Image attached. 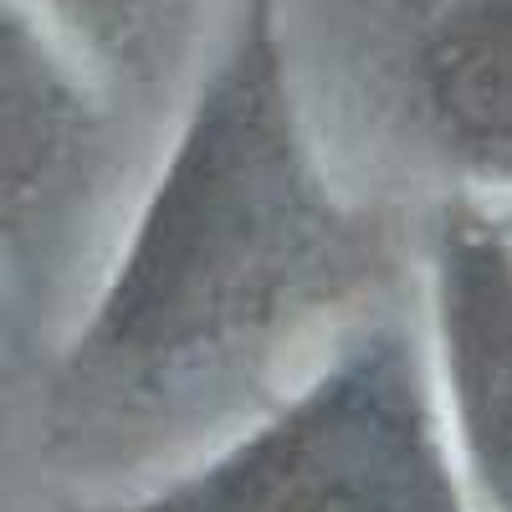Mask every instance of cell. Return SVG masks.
Segmentation results:
<instances>
[{
  "mask_svg": "<svg viewBox=\"0 0 512 512\" xmlns=\"http://www.w3.org/2000/svg\"><path fill=\"white\" fill-rule=\"evenodd\" d=\"M282 6L231 0L57 349L52 441L103 497L190 466L415 303V210L338 180Z\"/></svg>",
  "mask_w": 512,
  "mask_h": 512,
  "instance_id": "cell-1",
  "label": "cell"
},
{
  "mask_svg": "<svg viewBox=\"0 0 512 512\" xmlns=\"http://www.w3.org/2000/svg\"><path fill=\"white\" fill-rule=\"evenodd\" d=\"M415 303L461 487L512 512V226L492 200L415 205Z\"/></svg>",
  "mask_w": 512,
  "mask_h": 512,
  "instance_id": "cell-4",
  "label": "cell"
},
{
  "mask_svg": "<svg viewBox=\"0 0 512 512\" xmlns=\"http://www.w3.org/2000/svg\"><path fill=\"white\" fill-rule=\"evenodd\" d=\"M497 210H502V216H507V226H512V205H497Z\"/></svg>",
  "mask_w": 512,
  "mask_h": 512,
  "instance_id": "cell-6",
  "label": "cell"
},
{
  "mask_svg": "<svg viewBox=\"0 0 512 512\" xmlns=\"http://www.w3.org/2000/svg\"><path fill=\"white\" fill-rule=\"evenodd\" d=\"M77 512H477L451 461L415 303L338 344L221 446Z\"/></svg>",
  "mask_w": 512,
  "mask_h": 512,
  "instance_id": "cell-3",
  "label": "cell"
},
{
  "mask_svg": "<svg viewBox=\"0 0 512 512\" xmlns=\"http://www.w3.org/2000/svg\"><path fill=\"white\" fill-rule=\"evenodd\" d=\"M282 16L344 185L400 210L512 205V0H287Z\"/></svg>",
  "mask_w": 512,
  "mask_h": 512,
  "instance_id": "cell-2",
  "label": "cell"
},
{
  "mask_svg": "<svg viewBox=\"0 0 512 512\" xmlns=\"http://www.w3.org/2000/svg\"><path fill=\"white\" fill-rule=\"evenodd\" d=\"M52 11L113 98L164 134V118L205 57L210 0H52Z\"/></svg>",
  "mask_w": 512,
  "mask_h": 512,
  "instance_id": "cell-5",
  "label": "cell"
}]
</instances>
